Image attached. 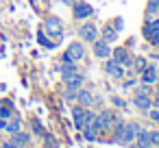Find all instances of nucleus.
I'll use <instances>...</instances> for the list:
<instances>
[{
  "label": "nucleus",
  "mask_w": 159,
  "mask_h": 148,
  "mask_svg": "<svg viewBox=\"0 0 159 148\" xmlns=\"http://www.w3.org/2000/svg\"><path fill=\"white\" fill-rule=\"evenodd\" d=\"M0 131H7V120L0 118Z\"/></svg>",
  "instance_id": "393cba45"
},
{
  "label": "nucleus",
  "mask_w": 159,
  "mask_h": 148,
  "mask_svg": "<svg viewBox=\"0 0 159 148\" xmlns=\"http://www.w3.org/2000/svg\"><path fill=\"white\" fill-rule=\"evenodd\" d=\"M94 55H96L98 59H109V57H111L109 42H107V39H96V42H94Z\"/></svg>",
  "instance_id": "7ed1b4c3"
},
{
  "label": "nucleus",
  "mask_w": 159,
  "mask_h": 148,
  "mask_svg": "<svg viewBox=\"0 0 159 148\" xmlns=\"http://www.w3.org/2000/svg\"><path fill=\"white\" fill-rule=\"evenodd\" d=\"M44 29H46V31H48L50 35H55V37H59V35L63 33V26H61V20H55V18H52V20H48Z\"/></svg>",
  "instance_id": "f8f14e48"
},
{
  "label": "nucleus",
  "mask_w": 159,
  "mask_h": 148,
  "mask_svg": "<svg viewBox=\"0 0 159 148\" xmlns=\"http://www.w3.org/2000/svg\"><path fill=\"white\" fill-rule=\"evenodd\" d=\"M59 70H61V74H63V81H66V78H70L72 74H76V63H74V61H63Z\"/></svg>",
  "instance_id": "ddd939ff"
},
{
  "label": "nucleus",
  "mask_w": 159,
  "mask_h": 148,
  "mask_svg": "<svg viewBox=\"0 0 159 148\" xmlns=\"http://www.w3.org/2000/svg\"><path fill=\"white\" fill-rule=\"evenodd\" d=\"M148 137H150V148L159 146V133H157V131H150V133H148Z\"/></svg>",
  "instance_id": "a211bd4d"
},
{
  "label": "nucleus",
  "mask_w": 159,
  "mask_h": 148,
  "mask_svg": "<svg viewBox=\"0 0 159 148\" xmlns=\"http://www.w3.org/2000/svg\"><path fill=\"white\" fill-rule=\"evenodd\" d=\"M13 144L20 148V146H24V144H29V135L26 133H22V131H18V133H13Z\"/></svg>",
  "instance_id": "dca6fc26"
},
{
  "label": "nucleus",
  "mask_w": 159,
  "mask_h": 148,
  "mask_svg": "<svg viewBox=\"0 0 159 148\" xmlns=\"http://www.w3.org/2000/svg\"><path fill=\"white\" fill-rule=\"evenodd\" d=\"M74 98L79 100L81 107H89V105L94 102V96H92V92H87V89H76V96H74Z\"/></svg>",
  "instance_id": "9d476101"
},
{
  "label": "nucleus",
  "mask_w": 159,
  "mask_h": 148,
  "mask_svg": "<svg viewBox=\"0 0 159 148\" xmlns=\"http://www.w3.org/2000/svg\"><path fill=\"white\" fill-rule=\"evenodd\" d=\"M0 118H2V120H11V109L9 107H0Z\"/></svg>",
  "instance_id": "6ab92c4d"
},
{
  "label": "nucleus",
  "mask_w": 159,
  "mask_h": 148,
  "mask_svg": "<svg viewBox=\"0 0 159 148\" xmlns=\"http://www.w3.org/2000/svg\"><path fill=\"white\" fill-rule=\"evenodd\" d=\"M111 122H113V115H111V111H102L100 115H96L98 131H105V128H109V126H111Z\"/></svg>",
  "instance_id": "1a4fd4ad"
},
{
  "label": "nucleus",
  "mask_w": 159,
  "mask_h": 148,
  "mask_svg": "<svg viewBox=\"0 0 159 148\" xmlns=\"http://www.w3.org/2000/svg\"><path fill=\"white\" fill-rule=\"evenodd\" d=\"M79 33H81V37H83L85 42H96V35H98V31H96L94 24H83Z\"/></svg>",
  "instance_id": "0eeeda50"
},
{
  "label": "nucleus",
  "mask_w": 159,
  "mask_h": 148,
  "mask_svg": "<svg viewBox=\"0 0 159 148\" xmlns=\"http://www.w3.org/2000/svg\"><path fill=\"white\" fill-rule=\"evenodd\" d=\"M89 16H92V7H89V5H85V2L74 5V18H76V20H85V18H89Z\"/></svg>",
  "instance_id": "9b49d317"
},
{
  "label": "nucleus",
  "mask_w": 159,
  "mask_h": 148,
  "mask_svg": "<svg viewBox=\"0 0 159 148\" xmlns=\"http://www.w3.org/2000/svg\"><path fill=\"white\" fill-rule=\"evenodd\" d=\"M135 65H137V68H142V70H144V68H146V61H142V59H137V61H135Z\"/></svg>",
  "instance_id": "b1692460"
},
{
  "label": "nucleus",
  "mask_w": 159,
  "mask_h": 148,
  "mask_svg": "<svg viewBox=\"0 0 159 148\" xmlns=\"http://www.w3.org/2000/svg\"><path fill=\"white\" fill-rule=\"evenodd\" d=\"M157 74H159V72H157V68H148V65H146V68L142 70L139 81H142L144 85H152V83H157V81H159V76H157Z\"/></svg>",
  "instance_id": "423d86ee"
},
{
  "label": "nucleus",
  "mask_w": 159,
  "mask_h": 148,
  "mask_svg": "<svg viewBox=\"0 0 159 148\" xmlns=\"http://www.w3.org/2000/svg\"><path fill=\"white\" fill-rule=\"evenodd\" d=\"M148 13L152 16V13H159V5H157V0H150L148 2Z\"/></svg>",
  "instance_id": "aec40b11"
},
{
  "label": "nucleus",
  "mask_w": 159,
  "mask_h": 148,
  "mask_svg": "<svg viewBox=\"0 0 159 148\" xmlns=\"http://www.w3.org/2000/svg\"><path fill=\"white\" fill-rule=\"evenodd\" d=\"M157 109H159V98H157Z\"/></svg>",
  "instance_id": "a878e982"
},
{
  "label": "nucleus",
  "mask_w": 159,
  "mask_h": 148,
  "mask_svg": "<svg viewBox=\"0 0 159 148\" xmlns=\"http://www.w3.org/2000/svg\"><path fill=\"white\" fill-rule=\"evenodd\" d=\"M135 141H137V146L139 148H150V137H148V131H137L135 133Z\"/></svg>",
  "instance_id": "4468645a"
},
{
  "label": "nucleus",
  "mask_w": 159,
  "mask_h": 148,
  "mask_svg": "<svg viewBox=\"0 0 159 148\" xmlns=\"http://www.w3.org/2000/svg\"><path fill=\"white\" fill-rule=\"evenodd\" d=\"M133 105H135L139 111H148V109L152 107V100H150V96H148V94L139 92V94H135V98H133Z\"/></svg>",
  "instance_id": "39448f33"
},
{
  "label": "nucleus",
  "mask_w": 159,
  "mask_h": 148,
  "mask_svg": "<svg viewBox=\"0 0 159 148\" xmlns=\"http://www.w3.org/2000/svg\"><path fill=\"white\" fill-rule=\"evenodd\" d=\"M111 57H113V59H116L118 63L126 65V68H129V65L133 63V61H131V57H129V52H126L124 48H116V50H111Z\"/></svg>",
  "instance_id": "6e6552de"
},
{
  "label": "nucleus",
  "mask_w": 159,
  "mask_h": 148,
  "mask_svg": "<svg viewBox=\"0 0 159 148\" xmlns=\"http://www.w3.org/2000/svg\"><path fill=\"white\" fill-rule=\"evenodd\" d=\"M33 133H39V135L44 133V128H42V124H39L37 120H33Z\"/></svg>",
  "instance_id": "4be33fe9"
},
{
  "label": "nucleus",
  "mask_w": 159,
  "mask_h": 148,
  "mask_svg": "<svg viewBox=\"0 0 159 148\" xmlns=\"http://www.w3.org/2000/svg\"><path fill=\"white\" fill-rule=\"evenodd\" d=\"M20 126H22V120H18V118H13V120H7V133H18L20 131Z\"/></svg>",
  "instance_id": "2eb2a0df"
},
{
  "label": "nucleus",
  "mask_w": 159,
  "mask_h": 148,
  "mask_svg": "<svg viewBox=\"0 0 159 148\" xmlns=\"http://www.w3.org/2000/svg\"><path fill=\"white\" fill-rule=\"evenodd\" d=\"M0 148H18L13 141H5V144H0Z\"/></svg>",
  "instance_id": "5701e85b"
},
{
  "label": "nucleus",
  "mask_w": 159,
  "mask_h": 148,
  "mask_svg": "<svg viewBox=\"0 0 159 148\" xmlns=\"http://www.w3.org/2000/svg\"><path fill=\"white\" fill-rule=\"evenodd\" d=\"M105 68H107V74H109V76H113V78H124V65L118 63L116 59H109Z\"/></svg>",
  "instance_id": "20e7f679"
},
{
  "label": "nucleus",
  "mask_w": 159,
  "mask_h": 148,
  "mask_svg": "<svg viewBox=\"0 0 159 148\" xmlns=\"http://www.w3.org/2000/svg\"><path fill=\"white\" fill-rule=\"evenodd\" d=\"M139 128H142V126H139L137 122H131V124L122 126V131L118 133V144H129V141H133V139H135V133H137Z\"/></svg>",
  "instance_id": "f257e3e1"
},
{
  "label": "nucleus",
  "mask_w": 159,
  "mask_h": 148,
  "mask_svg": "<svg viewBox=\"0 0 159 148\" xmlns=\"http://www.w3.org/2000/svg\"><path fill=\"white\" fill-rule=\"evenodd\" d=\"M157 72H159V65H157Z\"/></svg>",
  "instance_id": "bb28decb"
},
{
  "label": "nucleus",
  "mask_w": 159,
  "mask_h": 148,
  "mask_svg": "<svg viewBox=\"0 0 159 148\" xmlns=\"http://www.w3.org/2000/svg\"><path fill=\"white\" fill-rule=\"evenodd\" d=\"M102 35H105V39H107V42H113V39H116V35H118V29L105 26V29H102Z\"/></svg>",
  "instance_id": "f3484780"
},
{
  "label": "nucleus",
  "mask_w": 159,
  "mask_h": 148,
  "mask_svg": "<svg viewBox=\"0 0 159 148\" xmlns=\"http://www.w3.org/2000/svg\"><path fill=\"white\" fill-rule=\"evenodd\" d=\"M85 57V50H83V46L79 44V42H74V44H70L68 46V50H66V55H63V61H81Z\"/></svg>",
  "instance_id": "f03ea898"
},
{
  "label": "nucleus",
  "mask_w": 159,
  "mask_h": 148,
  "mask_svg": "<svg viewBox=\"0 0 159 148\" xmlns=\"http://www.w3.org/2000/svg\"><path fill=\"white\" fill-rule=\"evenodd\" d=\"M148 115H150V120H152V122H159V109L150 107V109H148Z\"/></svg>",
  "instance_id": "412c9836"
}]
</instances>
